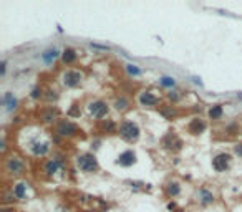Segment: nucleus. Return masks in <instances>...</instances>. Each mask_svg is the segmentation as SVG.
I'll return each mask as SVG.
<instances>
[{
	"label": "nucleus",
	"instance_id": "obj_9",
	"mask_svg": "<svg viewBox=\"0 0 242 212\" xmlns=\"http://www.w3.org/2000/svg\"><path fill=\"white\" fill-rule=\"evenodd\" d=\"M61 167H63V161H61L60 157H52V159H48V161L45 162V166H43V172H45L47 176H55Z\"/></svg>",
	"mask_w": 242,
	"mask_h": 212
},
{
	"label": "nucleus",
	"instance_id": "obj_14",
	"mask_svg": "<svg viewBox=\"0 0 242 212\" xmlns=\"http://www.w3.org/2000/svg\"><path fill=\"white\" fill-rule=\"evenodd\" d=\"M76 58H78V53H76L73 48H65L63 51H61V61H63L65 65H71V63H75Z\"/></svg>",
	"mask_w": 242,
	"mask_h": 212
},
{
	"label": "nucleus",
	"instance_id": "obj_20",
	"mask_svg": "<svg viewBox=\"0 0 242 212\" xmlns=\"http://www.w3.org/2000/svg\"><path fill=\"white\" fill-rule=\"evenodd\" d=\"M222 113H224V109H222V104H214L212 108L209 109V118L211 119H221L222 118Z\"/></svg>",
	"mask_w": 242,
	"mask_h": 212
},
{
	"label": "nucleus",
	"instance_id": "obj_32",
	"mask_svg": "<svg viewBox=\"0 0 242 212\" xmlns=\"http://www.w3.org/2000/svg\"><path fill=\"white\" fill-rule=\"evenodd\" d=\"M2 212H15V209H3Z\"/></svg>",
	"mask_w": 242,
	"mask_h": 212
},
{
	"label": "nucleus",
	"instance_id": "obj_13",
	"mask_svg": "<svg viewBox=\"0 0 242 212\" xmlns=\"http://www.w3.org/2000/svg\"><path fill=\"white\" fill-rule=\"evenodd\" d=\"M27 191H28V184L27 182H17L12 189L13 197H17L18 201H25L27 199Z\"/></svg>",
	"mask_w": 242,
	"mask_h": 212
},
{
	"label": "nucleus",
	"instance_id": "obj_33",
	"mask_svg": "<svg viewBox=\"0 0 242 212\" xmlns=\"http://www.w3.org/2000/svg\"><path fill=\"white\" fill-rule=\"evenodd\" d=\"M237 98H240V99H242V93H239V95H237Z\"/></svg>",
	"mask_w": 242,
	"mask_h": 212
},
{
	"label": "nucleus",
	"instance_id": "obj_6",
	"mask_svg": "<svg viewBox=\"0 0 242 212\" xmlns=\"http://www.w3.org/2000/svg\"><path fill=\"white\" fill-rule=\"evenodd\" d=\"M30 152L33 154L35 157H45L48 152H50V143L48 141H42V139H35V141L30 143Z\"/></svg>",
	"mask_w": 242,
	"mask_h": 212
},
{
	"label": "nucleus",
	"instance_id": "obj_11",
	"mask_svg": "<svg viewBox=\"0 0 242 212\" xmlns=\"http://www.w3.org/2000/svg\"><path fill=\"white\" fill-rule=\"evenodd\" d=\"M187 131H189L191 134H194V136H197V134L204 133L206 131V121L201 118H192L189 126H187Z\"/></svg>",
	"mask_w": 242,
	"mask_h": 212
},
{
	"label": "nucleus",
	"instance_id": "obj_27",
	"mask_svg": "<svg viewBox=\"0 0 242 212\" xmlns=\"http://www.w3.org/2000/svg\"><path fill=\"white\" fill-rule=\"evenodd\" d=\"M76 106H78V104H73V108L68 111V116H71V118H78L80 116V111L76 109Z\"/></svg>",
	"mask_w": 242,
	"mask_h": 212
},
{
	"label": "nucleus",
	"instance_id": "obj_18",
	"mask_svg": "<svg viewBox=\"0 0 242 212\" xmlns=\"http://www.w3.org/2000/svg\"><path fill=\"white\" fill-rule=\"evenodd\" d=\"M179 192H181V186H179V182L173 181V182H169V184L166 186V194L169 197H176V196H179Z\"/></svg>",
	"mask_w": 242,
	"mask_h": 212
},
{
	"label": "nucleus",
	"instance_id": "obj_5",
	"mask_svg": "<svg viewBox=\"0 0 242 212\" xmlns=\"http://www.w3.org/2000/svg\"><path fill=\"white\" fill-rule=\"evenodd\" d=\"M88 111H90V114H91L95 119H98V121H103V118L108 116L110 108H108V104H106V101L96 99V101H93V103H90Z\"/></svg>",
	"mask_w": 242,
	"mask_h": 212
},
{
	"label": "nucleus",
	"instance_id": "obj_30",
	"mask_svg": "<svg viewBox=\"0 0 242 212\" xmlns=\"http://www.w3.org/2000/svg\"><path fill=\"white\" fill-rule=\"evenodd\" d=\"M91 46H93V48H100V50H110V46H106V45H96V43H91Z\"/></svg>",
	"mask_w": 242,
	"mask_h": 212
},
{
	"label": "nucleus",
	"instance_id": "obj_4",
	"mask_svg": "<svg viewBox=\"0 0 242 212\" xmlns=\"http://www.w3.org/2000/svg\"><path fill=\"white\" fill-rule=\"evenodd\" d=\"M83 71L80 70H66L63 76H61V80H63V85L68 86V88H76V86H80L83 83Z\"/></svg>",
	"mask_w": 242,
	"mask_h": 212
},
{
	"label": "nucleus",
	"instance_id": "obj_10",
	"mask_svg": "<svg viewBox=\"0 0 242 212\" xmlns=\"http://www.w3.org/2000/svg\"><path fill=\"white\" fill-rule=\"evenodd\" d=\"M116 162H118L119 166H123V167H129V166H133L134 162H136V154H134V151H131V149H126V151H123L118 156Z\"/></svg>",
	"mask_w": 242,
	"mask_h": 212
},
{
	"label": "nucleus",
	"instance_id": "obj_28",
	"mask_svg": "<svg viewBox=\"0 0 242 212\" xmlns=\"http://www.w3.org/2000/svg\"><path fill=\"white\" fill-rule=\"evenodd\" d=\"M234 151H235V154H237L239 157H242V143L235 144V146H234Z\"/></svg>",
	"mask_w": 242,
	"mask_h": 212
},
{
	"label": "nucleus",
	"instance_id": "obj_3",
	"mask_svg": "<svg viewBox=\"0 0 242 212\" xmlns=\"http://www.w3.org/2000/svg\"><path fill=\"white\" fill-rule=\"evenodd\" d=\"M80 133L81 129L70 119H61L56 126V134L61 138H73V136H78Z\"/></svg>",
	"mask_w": 242,
	"mask_h": 212
},
{
	"label": "nucleus",
	"instance_id": "obj_21",
	"mask_svg": "<svg viewBox=\"0 0 242 212\" xmlns=\"http://www.w3.org/2000/svg\"><path fill=\"white\" fill-rule=\"evenodd\" d=\"M100 128H101V131H105V133H114L116 131V124H114V121H111V119H106V121L103 119Z\"/></svg>",
	"mask_w": 242,
	"mask_h": 212
},
{
	"label": "nucleus",
	"instance_id": "obj_16",
	"mask_svg": "<svg viewBox=\"0 0 242 212\" xmlns=\"http://www.w3.org/2000/svg\"><path fill=\"white\" fill-rule=\"evenodd\" d=\"M61 53L58 51V48H48V50H45L42 53V58H43V61H45V63H53V61H55L58 56H60Z\"/></svg>",
	"mask_w": 242,
	"mask_h": 212
},
{
	"label": "nucleus",
	"instance_id": "obj_7",
	"mask_svg": "<svg viewBox=\"0 0 242 212\" xmlns=\"http://www.w3.org/2000/svg\"><path fill=\"white\" fill-rule=\"evenodd\" d=\"M5 171L8 174H13V176H22L25 172V164L22 162V159L18 157H8L5 161Z\"/></svg>",
	"mask_w": 242,
	"mask_h": 212
},
{
	"label": "nucleus",
	"instance_id": "obj_12",
	"mask_svg": "<svg viewBox=\"0 0 242 212\" xmlns=\"http://www.w3.org/2000/svg\"><path fill=\"white\" fill-rule=\"evenodd\" d=\"M139 103H141V106H156L159 103V98L154 96L151 91H143L139 95Z\"/></svg>",
	"mask_w": 242,
	"mask_h": 212
},
{
	"label": "nucleus",
	"instance_id": "obj_19",
	"mask_svg": "<svg viewBox=\"0 0 242 212\" xmlns=\"http://www.w3.org/2000/svg\"><path fill=\"white\" fill-rule=\"evenodd\" d=\"M159 113H161L164 118H168V119H173L174 116H177V111L173 108L171 104H164V106H161V108H159Z\"/></svg>",
	"mask_w": 242,
	"mask_h": 212
},
{
	"label": "nucleus",
	"instance_id": "obj_2",
	"mask_svg": "<svg viewBox=\"0 0 242 212\" xmlns=\"http://www.w3.org/2000/svg\"><path fill=\"white\" fill-rule=\"evenodd\" d=\"M76 164L83 172H96L100 169V164H98V159L93 152H85V154H80L76 157Z\"/></svg>",
	"mask_w": 242,
	"mask_h": 212
},
{
	"label": "nucleus",
	"instance_id": "obj_22",
	"mask_svg": "<svg viewBox=\"0 0 242 212\" xmlns=\"http://www.w3.org/2000/svg\"><path fill=\"white\" fill-rule=\"evenodd\" d=\"M114 108L118 109V111H124V109L129 108V101L124 98V96H121V98H118L114 101Z\"/></svg>",
	"mask_w": 242,
	"mask_h": 212
},
{
	"label": "nucleus",
	"instance_id": "obj_29",
	"mask_svg": "<svg viewBox=\"0 0 242 212\" xmlns=\"http://www.w3.org/2000/svg\"><path fill=\"white\" fill-rule=\"evenodd\" d=\"M168 98L171 99V101H177V99H179V95L176 93V91H171V93L168 95Z\"/></svg>",
	"mask_w": 242,
	"mask_h": 212
},
{
	"label": "nucleus",
	"instance_id": "obj_25",
	"mask_svg": "<svg viewBox=\"0 0 242 212\" xmlns=\"http://www.w3.org/2000/svg\"><path fill=\"white\" fill-rule=\"evenodd\" d=\"M126 71H128L129 76H139V75H141V70H139L136 65H131V63L126 65Z\"/></svg>",
	"mask_w": 242,
	"mask_h": 212
},
{
	"label": "nucleus",
	"instance_id": "obj_15",
	"mask_svg": "<svg viewBox=\"0 0 242 212\" xmlns=\"http://www.w3.org/2000/svg\"><path fill=\"white\" fill-rule=\"evenodd\" d=\"M197 197H199V202L202 205H209L214 202V194H212L211 191H207L206 187H202V189H199V192H197Z\"/></svg>",
	"mask_w": 242,
	"mask_h": 212
},
{
	"label": "nucleus",
	"instance_id": "obj_23",
	"mask_svg": "<svg viewBox=\"0 0 242 212\" xmlns=\"http://www.w3.org/2000/svg\"><path fill=\"white\" fill-rule=\"evenodd\" d=\"M159 83H161V86H164V88H174V86H176V80H174L173 76H161V78H159Z\"/></svg>",
	"mask_w": 242,
	"mask_h": 212
},
{
	"label": "nucleus",
	"instance_id": "obj_17",
	"mask_svg": "<svg viewBox=\"0 0 242 212\" xmlns=\"http://www.w3.org/2000/svg\"><path fill=\"white\" fill-rule=\"evenodd\" d=\"M3 104H5V109H7V111H13V109L17 108L18 101H17L15 96H13L10 91H8V93H5V96H3Z\"/></svg>",
	"mask_w": 242,
	"mask_h": 212
},
{
	"label": "nucleus",
	"instance_id": "obj_31",
	"mask_svg": "<svg viewBox=\"0 0 242 212\" xmlns=\"http://www.w3.org/2000/svg\"><path fill=\"white\" fill-rule=\"evenodd\" d=\"M5 70H7V61H2V66H0V73H2V76L5 75Z\"/></svg>",
	"mask_w": 242,
	"mask_h": 212
},
{
	"label": "nucleus",
	"instance_id": "obj_1",
	"mask_svg": "<svg viewBox=\"0 0 242 212\" xmlns=\"http://www.w3.org/2000/svg\"><path fill=\"white\" fill-rule=\"evenodd\" d=\"M118 134L124 139V141L134 143L139 138V126L133 121H123L118 128Z\"/></svg>",
	"mask_w": 242,
	"mask_h": 212
},
{
	"label": "nucleus",
	"instance_id": "obj_24",
	"mask_svg": "<svg viewBox=\"0 0 242 212\" xmlns=\"http://www.w3.org/2000/svg\"><path fill=\"white\" fill-rule=\"evenodd\" d=\"M56 116H58V113H56V109H53V108H50L48 109V113L43 116V121L45 123H53L56 119Z\"/></svg>",
	"mask_w": 242,
	"mask_h": 212
},
{
	"label": "nucleus",
	"instance_id": "obj_26",
	"mask_svg": "<svg viewBox=\"0 0 242 212\" xmlns=\"http://www.w3.org/2000/svg\"><path fill=\"white\" fill-rule=\"evenodd\" d=\"M42 96H43V90L42 88H35L32 91V98L33 99H38V98H42Z\"/></svg>",
	"mask_w": 242,
	"mask_h": 212
},
{
	"label": "nucleus",
	"instance_id": "obj_8",
	"mask_svg": "<svg viewBox=\"0 0 242 212\" xmlns=\"http://www.w3.org/2000/svg\"><path fill=\"white\" fill-rule=\"evenodd\" d=\"M231 166V154L229 152H219L217 156L212 157V167L217 172H224Z\"/></svg>",
	"mask_w": 242,
	"mask_h": 212
}]
</instances>
